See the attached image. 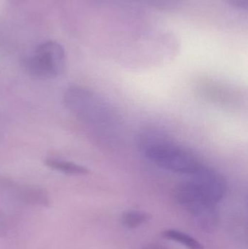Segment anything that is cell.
<instances>
[{
	"label": "cell",
	"instance_id": "cell-9",
	"mask_svg": "<svg viewBox=\"0 0 248 249\" xmlns=\"http://www.w3.org/2000/svg\"><path fill=\"white\" fill-rule=\"evenodd\" d=\"M231 7L238 10H247L248 0H226Z\"/></svg>",
	"mask_w": 248,
	"mask_h": 249
},
{
	"label": "cell",
	"instance_id": "cell-4",
	"mask_svg": "<svg viewBox=\"0 0 248 249\" xmlns=\"http://www.w3.org/2000/svg\"><path fill=\"white\" fill-rule=\"evenodd\" d=\"M23 65L26 71L34 77L55 78L65 70V50L62 45L54 41L44 42L23 59Z\"/></svg>",
	"mask_w": 248,
	"mask_h": 249
},
{
	"label": "cell",
	"instance_id": "cell-3",
	"mask_svg": "<svg viewBox=\"0 0 248 249\" xmlns=\"http://www.w3.org/2000/svg\"><path fill=\"white\" fill-rule=\"evenodd\" d=\"M226 190L227 183L224 177L215 170L202 165L179 184L176 198L187 209L198 206L215 207L222 200Z\"/></svg>",
	"mask_w": 248,
	"mask_h": 249
},
{
	"label": "cell",
	"instance_id": "cell-5",
	"mask_svg": "<svg viewBox=\"0 0 248 249\" xmlns=\"http://www.w3.org/2000/svg\"><path fill=\"white\" fill-rule=\"evenodd\" d=\"M45 163L51 169L68 175H85L89 173V170L85 167L60 158H48Z\"/></svg>",
	"mask_w": 248,
	"mask_h": 249
},
{
	"label": "cell",
	"instance_id": "cell-2",
	"mask_svg": "<svg viewBox=\"0 0 248 249\" xmlns=\"http://www.w3.org/2000/svg\"><path fill=\"white\" fill-rule=\"evenodd\" d=\"M64 103L77 119L103 133H112L119 125L116 111L103 98L90 89L72 86L64 94Z\"/></svg>",
	"mask_w": 248,
	"mask_h": 249
},
{
	"label": "cell",
	"instance_id": "cell-7",
	"mask_svg": "<svg viewBox=\"0 0 248 249\" xmlns=\"http://www.w3.org/2000/svg\"><path fill=\"white\" fill-rule=\"evenodd\" d=\"M151 219V215L143 211L131 210L122 214V223L128 229H135Z\"/></svg>",
	"mask_w": 248,
	"mask_h": 249
},
{
	"label": "cell",
	"instance_id": "cell-8",
	"mask_svg": "<svg viewBox=\"0 0 248 249\" xmlns=\"http://www.w3.org/2000/svg\"><path fill=\"white\" fill-rule=\"evenodd\" d=\"M149 2L160 10H170L176 8L181 0H148Z\"/></svg>",
	"mask_w": 248,
	"mask_h": 249
},
{
	"label": "cell",
	"instance_id": "cell-6",
	"mask_svg": "<svg viewBox=\"0 0 248 249\" xmlns=\"http://www.w3.org/2000/svg\"><path fill=\"white\" fill-rule=\"evenodd\" d=\"M163 237L169 241L182 244L188 249H204L203 245L193 237L176 230H167L163 232Z\"/></svg>",
	"mask_w": 248,
	"mask_h": 249
},
{
	"label": "cell",
	"instance_id": "cell-10",
	"mask_svg": "<svg viewBox=\"0 0 248 249\" xmlns=\"http://www.w3.org/2000/svg\"><path fill=\"white\" fill-rule=\"evenodd\" d=\"M140 249H167L165 246L160 244H149Z\"/></svg>",
	"mask_w": 248,
	"mask_h": 249
},
{
	"label": "cell",
	"instance_id": "cell-1",
	"mask_svg": "<svg viewBox=\"0 0 248 249\" xmlns=\"http://www.w3.org/2000/svg\"><path fill=\"white\" fill-rule=\"evenodd\" d=\"M138 142L144 156L167 171L188 176L203 165L192 151L173 142L160 130H146Z\"/></svg>",
	"mask_w": 248,
	"mask_h": 249
}]
</instances>
